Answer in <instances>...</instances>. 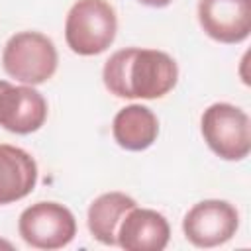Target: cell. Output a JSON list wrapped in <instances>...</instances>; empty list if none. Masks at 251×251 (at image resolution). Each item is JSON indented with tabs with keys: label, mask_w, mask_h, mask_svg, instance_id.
I'll use <instances>...</instances> for the list:
<instances>
[{
	"label": "cell",
	"mask_w": 251,
	"mask_h": 251,
	"mask_svg": "<svg viewBox=\"0 0 251 251\" xmlns=\"http://www.w3.org/2000/svg\"><path fill=\"white\" fill-rule=\"evenodd\" d=\"M198 22L220 43H241L251 31V0H200Z\"/></svg>",
	"instance_id": "ba28073f"
},
{
	"label": "cell",
	"mask_w": 251,
	"mask_h": 251,
	"mask_svg": "<svg viewBox=\"0 0 251 251\" xmlns=\"http://www.w3.org/2000/svg\"><path fill=\"white\" fill-rule=\"evenodd\" d=\"M141 4H145V6H151V8H165V6H169L173 0H139Z\"/></svg>",
	"instance_id": "4fadbf2b"
},
{
	"label": "cell",
	"mask_w": 251,
	"mask_h": 251,
	"mask_svg": "<svg viewBox=\"0 0 251 251\" xmlns=\"http://www.w3.org/2000/svg\"><path fill=\"white\" fill-rule=\"evenodd\" d=\"M137 202L124 192H106L98 196L88 208V229L94 239L104 245H116V233L124 216L135 208Z\"/></svg>",
	"instance_id": "7c38bea8"
},
{
	"label": "cell",
	"mask_w": 251,
	"mask_h": 251,
	"mask_svg": "<svg viewBox=\"0 0 251 251\" xmlns=\"http://www.w3.org/2000/svg\"><path fill=\"white\" fill-rule=\"evenodd\" d=\"M47 120V102L29 84L14 86L0 80V126L12 133L27 135L37 131Z\"/></svg>",
	"instance_id": "52a82bcc"
},
{
	"label": "cell",
	"mask_w": 251,
	"mask_h": 251,
	"mask_svg": "<svg viewBox=\"0 0 251 251\" xmlns=\"http://www.w3.org/2000/svg\"><path fill=\"white\" fill-rule=\"evenodd\" d=\"M171 239V227L163 214L149 208H131L120 222L116 245L126 251H163Z\"/></svg>",
	"instance_id": "9c48e42d"
},
{
	"label": "cell",
	"mask_w": 251,
	"mask_h": 251,
	"mask_svg": "<svg viewBox=\"0 0 251 251\" xmlns=\"http://www.w3.org/2000/svg\"><path fill=\"white\" fill-rule=\"evenodd\" d=\"M239 227V214L226 200H202L194 204L184 220L182 231L196 247H218L229 241Z\"/></svg>",
	"instance_id": "8992f818"
},
{
	"label": "cell",
	"mask_w": 251,
	"mask_h": 251,
	"mask_svg": "<svg viewBox=\"0 0 251 251\" xmlns=\"http://www.w3.org/2000/svg\"><path fill=\"white\" fill-rule=\"evenodd\" d=\"M37 182V163L22 147L0 145V206L25 198Z\"/></svg>",
	"instance_id": "30bf717a"
},
{
	"label": "cell",
	"mask_w": 251,
	"mask_h": 251,
	"mask_svg": "<svg viewBox=\"0 0 251 251\" xmlns=\"http://www.w3.org/2000/svg\"><path fill=\"white\" fill-rule=\"evenodd\" d=\"M118 16L106 0H76L65 20V39L76 55H100L116 39Z\"/></svg>",
	"instance_id": "7a4b0ae2"
},
{
	"label": "cell",
	"mask_w": 251,
	"mask_h": 251,
	"mask_svg": "<svg viewBox=\"0 0 251 251\" xmlns=\"http://www.w3.org/2000/svg\"><path fill=\"white\" fill-rule=\"evenodd\" d=\"M102 78L106 88L118 98L155 100L175 88L178 67L165 51L126 47L106 61Z\"/></svg>",
	"instance_id": "6da1fadb"
},
{
	"label": "cell",
	"mask_w": 251,
	"mask_h": 251,
	"mask_svg": "<svg viewBox=\"0 0 251 251\" xmlns=\"http://www.w3.org/2000/svg\"><path fill=\"white\" fill-rule=\"evenodd\" d=\"M200 129L208 147L226 161H241L251 151L249 116L227 102L208 106L200 120Z\"/></svg>",
	"instance_id": "277c9868"
},
{
	"label": "cell",
	"mask_w": 251,
	"mask_h": 251,
	"mask_svg": "<svg viewBox=\"0 0 251 251\" xmlns=\"http://www.w3.org/2000/svg\"><path fill=\"white\" fill-rule=\"evenodd\" d=\"M112 135L122 149L143 151L155 143L159 135V120L151 108L129 104L116 114Z\"/></svg>",
	"instance_id": "8fae6325"
},
{
	"label": "cell",
	"mask_w": 251,
	"mask_h": 251,
	"mask_svg": "<svg viewBox=\"0 0 251 251\" xmlns=\"http://www.w3.org/2000/svg\"><path fill=\"white\" fill-rule=\"evenodd\" d=\"M55 43L39 31H20L8 39L2 51V67L8 76L24 84H41L57 71Z\"/></svg>",
	"instance_id": "3957f363"
},
{
	"label": "cell",
	"mask_w": 251,
	"mask_h": 251,
	"mask_svg": "<svg viewBox=\"0 0 251 251\" xmlns=\"http://www.w3.org/2000/svg\"><path fill=\"white\" fill-rule=\"evenodd\" d=\"M22 239L35 249H61L76 235L73 212L59 202H35L27 206L18 220Z\"/></svg>",
	"instance_id": "5b68a950"
}]
</instances>
